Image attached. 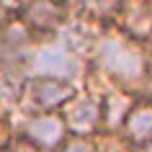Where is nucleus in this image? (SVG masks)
I'll return each instance as SVG.
<instances>
[{"instance_id": "1", "label": "nucleus", "mask_w": 152, "mask_h": 152, "mask_svg": "<svg viewBox=\"0 0 152 152\" xmlns=\"http://www.w3.org/2000/svg\"><path fill=\"white\" fill-rule=\"evenodd\" d=\"M88 77L113 85L134 96H150L152 88V47L124 36L113 26H106L90 44Z\"/></svg>"}, {"instance_id": "2", "label": "nucleus", "mask_w": 152, "mask_h": 152, "mask_svg": "<svg viewBox=\"0 0 152 152\" xmlns=\"http://www.w3.org/2000/svg\"><path fill=\"white\" fill-rule=\"evenodd\" d=\"M88 57L62 34L34 41L23 62V77H49L62 80L75 88L88 83Z\"/></svg>"}, {"instance_id": "3", "label": "nucleus", "mask_w": 152, "mask_h": 152, "mask_svg": "<svg viewBox=\"0 0 152 152\" xmlns=\"http://www.w3.org/2000/svg\"><path fill=\"white\" fill-rule=\"evenodd\" d=\"M8 134L39 152H57L67 139L59 113H16L8 119Z\"/></svg>"}, {"instance_id": "4", "label": "nucleus", "mask_w": 152, "mask_h": 152, "mask_svg": "<svg viewBox=\"0 0 152 152\" xmlns=\"http://www.w3.org/2000/svg\"><path fill=\"white\" fill-rule=\"evenodd\" d=\"M59 119L67 137H96L101 134V90L93 83H85L70 96L59 108Z\"/></svg>"}, {"instance_id": "5", "label": "nucleus", "mask_w": 152, "mask_h": 152, "mask_svg": "<svg viewBox=\"0 0 152 152\" xmlns=\"http://www.w3.org/2000/svg\"><path fill=\"white\" fill-rule=\"evenodd\" d=\"M75 85L62 80H49V77H26L23 90H21V101H18L16 113H57L62 108L70 96L75 93Z\"/></svg>"}, {"instance_id": "6", "label": "nucleus", "mask_w": 152, "mask_h": 152, "mask_svg": "<svg viewBox=\"0 0 152 152\" xmlns=\"http://www.w3.org/2000/svg\"><path fill=\"white\" fill-rule=\"evenodd\" d=\"M34 39H49L54 36L70 18L67 0H31L13 16Z\"/></svg>"}, {"instance_id": "7", "label": "nucleus", "mask_w": 152, "mask_h": 152, "mask_svg": "<svg viewBox=\"0 0 152 152\" xmlns=\"http://www.w3.org/2000/svg\"><path fill=\"white\" fill-rule=\"evenodd\" d=\"M111 26L129 39L152 47V0H121Z\"/></svg>"}, {"instance_id": "8", "label": "nucleus", "mask_w": 152, "mask_h": 152, "mask_svg": "<svg viewBox=\"0 0 152 152\" xmlns=\"http://www.w3.org/2000/svg\"><path fill=\"white\" fill-rule=\"evenodd\" d=\"M88 83H93L98 90H101V132H108V134H119L121 124L126 119L129 108L134 106V101L139 96L134 93H126L121 88H113V85H103V83L88 77Z\"/></svg>"}, {"instance_id": "9", "label": "nucleus", "mask_w": 152, "mask_h": 152, "mask_svg": "<svg viewBox=\"0 0 152 152\" xmlns=\"http://www.w3.org/2000/svg\"><path fill=\"white\" fill-rule=\"evenodd\" d=\"M119 134L132 150L152 142V98L150 96H142L134 101V106L129 108L126 119L119 129Z\"/></svg>"}, {"instance_id": "10", "label": "nucleus", "mask_w": 152, "mask_h": 152, "mask_svg": "<svg viewBox=\"0 0 152 152\" xmlns=\"http://www.w3.org/2000/svg\"><path fill=\"white\" fill-rule=\"evenodd\" d=\"M119 3L121 0H67L72 13H80V16L90 18L101 26H111Z\"/></svg>"}, {"instance_id": "11", "label": "nucleus", "mask_w": 152, "mask_h": 152, "mask_svg": "<svg viewBox=\"0 0 152 152\" xmlns=\"http://www.w3.org/2000/svg\"><path fill=\"white\" fill-rule=\"evenodd\" d=\"M57 152H98L93 137H67Z\"/></svg>"}, {"instance_id": "12", "label": "nucleus", "mask_w": 152, "mask_h": 152, "mask_svg": "<svg viewBox=\"0 0 152 152\" xmlns=\"http://www.w3.org/2000/svg\"><path fill=\"white\" fill-rule=\"evenodd\" d=\"M3 150L5 152H39V150H34V147H28L26 142H21V139H16V137H10L5 139V144H3Z\"/></svg>"}, {"instance_id": "13", "label": "nucleus", "mask_w": 152, "mask_h": 152, "mask_svg": "<svg viewBox=\"0 0 152 152\" xmlns=\"http://www.w3.org/2000/svg\"><path fill=\"white\" fill-rule=\"evenodd\" d=\"M26 3H31V0H0V8H3L10 18H13V16L18 13V10H21V8L26 5Z\"/></svg>"}, {"instance_id": "14", "label": "nucleus", "mask_w": 152, "mask_h": 152, "mask_svg": "<svg viewBox=\"0 0 152 152\" xmlns=\"http://www.w3.org/2000/svg\"><path fill=\"white\" fill-rule=\"evenodd\" d=\"M8 139V116L5 113H0V144Z\"/></svg>"}, {"instance_id": "15", "label": "nucleus", "mask_w": 152, "mask_h": 152, "mask_svg": "<svg viewBox=\"0 0 152 152\" xmlns=\"http://www.w3.org/2000/svg\"><path fill=\"white\" fill-rule=\"evenodd\" d=\"M3 144H5V142H3ZM3 144H0V152H5V150H3Z\"/></svg>"}]
</instances>
